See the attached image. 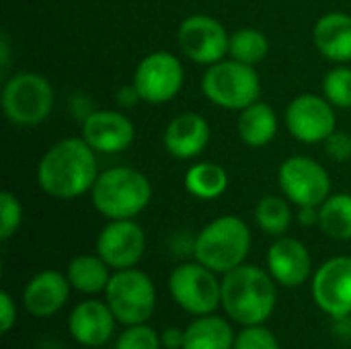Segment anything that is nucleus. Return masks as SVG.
I'll return each instance as SVG.
<instances>
[{
  "label": "nucleus",
  "mask_w": 351,
  "mask_h": 349,
  "mask_svg": "<svg viewBox=\"0 0 351 349\" xmlns=\"http://www.w3.org/2000/svg\"><path fill=\"white\" fill-rule=\"evenodd\" d=\"M251 251V230L239 216L212 220L195 239V259L216 274H228L243 265Z\"/></svg>",
  "instance_id": "4"
},
{
  "label": "nucleus",
  "mask_w": 351,
  "mask_h": 349,
  "mask_svg": "<svg viewBox=\"0 0 351 349\" xmlns=\"http://www.w3.org/2000/svg\"><path fill=\"white\" fill-rule=\"evenodd\" d=\"M317 49L331 62H351V14L329 12L323 14L313 31Z\"/></svg>",
  "instance_id": "20"
},
{
  "label": "nucleus",
  "mask_w": 351,
  "mask_h": 349,
  "mask_svg": "<svg viewBox=\"0 0 351 349\" xmlns=\"http://www.w3.org/2000/svg\"><path fill=\"white\" fill-rule=\"evenodd\" d=\"M284 195L300 206L319 208L331 193V177L325 167L308 156H292L284 160L278 173Z\"/></svg>",
  "instance_id": "9"
},
{
  "label": "nucleus",
  "mask_w": 351,
  "mask_h": 349,
  "mask_svg": "<svg viewBox=\"0 0 351 349\" xmlns=\"http://www.w3.org/2000/svg\"><path fill=\"white\" fill-rule=\"evenodd\" d=\"M267 267L280 286L296 288L311 278L313 259L304 243L292 237H280L267 251Z\"/></svg>",
  "instance_id": "16"
},
{
  "label": "nucleus",
  "mask_w": 351,
  "mask_h": 349,
  "mask_svg": "<svg viewBox=\"0 0 351 349\" xmlns=\"http://www.w3.org/2000/svg\"><path fill=\"white\" fill-rule=\"evenodd\" d=\"M234 331L230 323L222 317L204 315L197 317L185 329V346L183 349H232L234 348Z\"/></svg>",
  "instance_id": "21"
},
{
  "label": "nucleus",
  "mask_w": 351,
  "mask_h": 349,
  "mask_svg": "<svg viewBox=\"0 0 351 349\" xmlns=\"http://www.w3.org/2000/svg\"><path fill=\"white\" fill-rule=\"evenodd\" d=\"M82 138L95 152L115 154L134 142L136 128L119 111H90V115L82 121Z\"/></svg>",
  "instance_id": "15"
},
{
  "label": "nucleus",
  "mask_w": 351,
  "mask_h": 349,
  "mask_svg": "<svg viewBox=\"0 0 351 349\" xmlns=\"http://www.w3.org/2000/svg\"><path fill=\"white\" fill-rule=\"evenodd\" d=\"M2 109L16 125H37L53 109V88L41 74L21 72L4 84Z\"/></svg>",
  "instance_id": "7"
},
{
  "label": "nucleus",
  "mask_w": 351,
  "mask_h": 349,
  "mask_svg": "<svg viewBox=\"0 0 351 349\" xmlns=\"http://www.w3.org/2000/svg\"><path fill=\"white\" fill-rule=\"evenodd\" d=\"M298 222L302 226H313V224H319V208L315 206H300V212H298Z\"/></svg>",
  "instance_id": "36"
},
{
  "label": "nucleus",
  "mask_w": 351,
  "mask_h": 349,
  "mask_svg": "<svg viewBox=\"0 0 351 349\" xmlns=\"http://www.w3.org/2000/svg\"><path fill=\"white\" fill-rule=\"evenodd\" d=\"M93 206L109 220H128L144 212L152 197L148 177L132 167H115L101 173L90 189Z\"/></svg>",
  "instance_id": "3"
},
{
  "label": "nucleus",
  "mask_w": 351,
  "mask_h": 349,
  "mask_svg": "<svg viewBox=\"0 0 351 349\" xmlns=\"http://www.w3.org/2000/svg\"><path fill=\"white\" fill-rule=\"evenodd\" d=\"M23 220V208L16 195L10 191L0 193V239L8 241L21 226Z\"/></svg>",
  "instance_id": "30"
},
{
  "label": "nucleus",
  "mask_w": 351,
  "mask_h": 349,
  "mask_svg": "<svg viewBox=\"0 0 351 349\" xmlns=\"http://www.w3.org/2000/svg\"><path fill=\"white\" fill-rule=\"evenodd\" d=\"M162 140L165 148L175 158H195L210 144V123L199 113H179L169 121Z\"/></svg>",
  "instance_id": "19"
},
{
  "label": "nucleus",
  "mask_w": 351,
  "mask_h": 349,
  "mask_svg": "<svg viewBox=\"0 0 351 349\" xmlns=\"http://www.w3.org/2000/svg\"><path fill=\"white\" fill-rule=\"evenodd\" d=\"M185 187L197 200H216L228 187V173L216 163H197L185 173Z\"/></svg>",
  "instance_id": "24"
},
{
  "label": "nucleus",
  "mask_w": 351,
  "mask_h": 349,
  "mask_svg": "<svg viewBox=\"0 0 351 349\" xmlns=\"http://www.w3.org/2000/svg\"><path fill=\"white\" fill-rule=\"evenodd\" d=\"M117 101L123 107H134L138 101H142V97H140V93L136 88V84H125V86H121L117 91Z\"/></svg>",
  "instance_id": "35"
},
{
  "label": "nucleus",
  "mask_w": 351,
  "mask_h": 349,
  "mask_svg": "<svg viewBox=\"0 0 351 349\" xmlns=\"http://www.w3.org/2000/svg\"><path fill=\"white\" fill-rule=\"evenodd\" d=\"M286 125L290 134L304 144L325 142L335 132L333 105L319 95H298L286 109Z\"/></svg>",
  "instance_id": "12"
},
{
  "label": "nucleus",
  "mask_w": 351,
  "mask_h": 349,
  "mask_svg": "<svg viewBox=\"0 0 351 349\" xmlns=\"http://www.w3.org/2000/svg\"><path fill=\"white\" fill-rule=\"evenodd\" d=\"M160 333H156L146 323L130 325L117 339L115 349H160Z\"/></svg>",
  "instance_id": "29"
},
{
  "label": "nucleus",
  "mask_w": 351,
  "mask_h": 349,
  "mask_svg": "<svg viewBox=\"0 0 351 349\" xmlns=\"http://www.w3.org/2000/svg\"><path fill=\"white\" fill-rule=\"evenodd\" d=\"M255 220L263 232L271 237H284V232L290 228L292 212L288 202L280 195H265L255 208Z\"/></svg>",
  "instance_id": "27"
},
{
  "label": "nucleus",
  "mask_w": 351,
  "mask_h": 349,
  "mask_svg": "<svg viewBox=\"0 0 351 349\" xmlns=\"http://www.w3.org/2000/svg\"><path fill=\"white\" fill-rule=\"evenodd\" d=\"M325 150L327 154L337 160V163H343V160H350L351 158V136L346 132H333L327 140H325Z\"/></svg>",
  "instance_id": "32"
},
{
  "label": "nucleus",
  "mask_w": 351,
  "mask_h": 349,
  "mask_svg": "<svg viewBox=\"0 0 351 349\" xmlns=\"http://www.w3.org/2000/svg\"><path fill=\"white\" fill-rule=\"evenodd\" d=\"M313 298L325 315L333 319L350 317L351 257H333L315 272Z\"/></svg>",
  "instance_id": "13"
},
{
  "label": "nucleus",
  "mask_w": 351,
  "mask_h": 349,
  "mask_svg": "<svg viewBox=\"0 0 351 349\" xmlns=\"http://www.w3.org/2000/svg\"><path fill=\"white\" fill-rule=\"evenodd\" d=\"M105 302L113 311L117 323L125 327L140 325L154 315L156 288L144 272L136 267L119 269L107 284Z\"/></svg>",
  "instance_id": "6"
},
{
  "label": "nucleus",
  "mask_w": 351,
  "mask_h": 349,
  "mask_svg": "<svg viewBox=\"0 0 351 349\" xmlns=\"http://www.w3.org/2000/svg\"><path fill=\"white\" fill-rule=\"evenodd\" d=\"M169 290L173 300L189 315H212L222 306V282L216 272L197 263H183L173 269L169 278Z\"/></svg>",
  "instance_id": "8"
},
{
  "label": "nucleus",
  "mask_w": 351,
  "mask_h": 349,
  "mask_svg": "<svg viewBox=\"0 0 351 349\" xmlns=\"http://www.w3.org/2000/svg\"><path fill=\"white\" fill-rule=\"evenodd\" d=\"M70 286L78 290L80 294H99L107 290V284L111 280L109 265L99 255H78L68 263L66 272Z\"/></svg>",
  "instance_id": "23"
},
{
  "label": "nucleus",
  "mask_w": 351,
  "mask_h": 349,
  "mask_svg": "<svg viewBox=\"0 0 351 349\" xmlns=\"http://www.w3.org/2000/svg\"><path fill=\"white\" fill-rule=\"evenodd\" d=\"M160 344L165 349H183L185 346V331L179 327H167L160 333Z\"/></svg>",
  "instance_id": "34"
},
{
  "label": "nucleus",
  "mask_w": 351,
  "mask_h": 349,
  "mask_svg": "<svg viewBox=\"0 0 351 349\" xmlns=\"http://www.w3.org/2000/svg\"><path fill=\"white\" fill-rule=\"evenodd\" d=\"M276 134H278V115L267 103L257 101L241 111L239 136L247 146L251 148L267 146L276 138Z\"/></svg>",
  "instance_id": "22"
},
{
  "label": "nucleus",
  "mask_w": 351,
  "mask_h": 349,
  "mask_svg": "<svg viewBox=\"0 0 351 349\" xmlns=\"http://www.w3.org/2000/svg\"><path fill=\"white\" fill-rule=\"evenodd\" d=\"M228 53L232 60L255 66L263 62L269 53V41L259 29H239L230 35V45Z\"/></svg>",
  "instance_id": "26"
},
{
  "label": "nucleus",
  "mask_w": 351,
  "mask_h": 349,
  "mask_svg": "<svg viewBox=\"0 0 351 349\" xmlns=\"http://www.w3.org/2000/svg\"><path fill=\"white\" fill-rule=\"evenodd\" d=\"M115 321L117 319L107 302L84 300L70 313L68 329L76 344L84 348H101L113 337Z\"/></svg>",
  "instance_id": "18"
},
{
  "label": "nucleus",
  "mask_w": 351,
  "mask_h": 349,
  "mask_svg": "<svg viewBox=\"0 0 351 349\" xmlns=\"http://www.w3.org/2000/svg\"><path fill=\"white\" fill-rule=\"evenodd\" d=\"M99 177L95 150L84 138H66L39 160L37 183L56 200H74L90 191Z\"/></svg>",
  "instance_id": "1"
},
{
  "label": "nucleus",
  "mask_w": 351,
  "mask_h": 349,
  "mask_svg": "<svg viewBox=\"0 0 351 349\" xmlns=\"http://www.w3.org/2000/svg\"><path fill=\"white\" fill-rule=\"evenodd\" d=\"M271 274L257 265H239L224 274L222 309L239 325H263L276 309L278 290Z\"/></svg>",
  "instance_id": "2"
},
{
  "label": "nucleus",
  "mask_w": 351,
  "mask_h": 349,
  "mask_svg": "<svg viewBox=\"0 0 351 349\" xmlns=\"http://www.w3.org/2000/svg\"><path fill=\"white\" fill-rule=\"evenodd\" d=\"M16 323V306L8 292L0 294V331L6 335Z\"/></svg>",
  "instance_id": "33"
},
{
  "label": "nucleus",
  "mask_w": 351,
  "mask_h": 349,
  "mask_svg": "<svg viewBox=\"0 0 351 349\" xmlns=\"http://www.w3.org/2000/svg\"><path fill=\"white\" fill-rule=\"evenodd\" d=\"M323 93L331 105L351 109V68L337 66L329 70L323 78Z\"/></svg>",
  "instance_id": "28"
},
{
  "label": "nucleus",
  "mask_w": 351,
  "mask_h": 349,
  "mask_svg": "<svg viewBox=\"0 0 351 349\" xmlns=\"http://www.w3.org/2000/svg\"><path fill=\"white\" fill-rule=\"evenodd\" d=\"M181 51L195 64L212 66L228 53L230 35L224 25L210 14L187 16L177 31Z\"/></svg>",
  "instance_id": "11"
},
{
  "label": "nucleus",
  "mask_w": 351,
  "mask_h": 349,
  "mask_svg": "<svg viewBox=\"0 0 351 349\" xmlns=\"http://www.w3.org/2000/svg\"><path fill=\"white\" fill-rule=\"evenodd\" d=\"M321 230L337 241H351V195L337 193L329 195L319 206Z\"/></svg>",
  "instance_id": "25"
},
{
  "label": "nucleus",
  "mask_w": 351,
  "mask_h": 349,
  "mask_svg": "<svg viewBox=\"0 0 351 349\" xmlns=\"http://www.w3.org/2000/svg\"><path fill=\"white\" fill-rule=\"evenodd\" d=\"M202 91L214 105L243 111L259 101L261 80L253 66L230 58L220 60L206 70L202 78Z\"/></svg>",
  "instance_id": "5"
},
{
  "label": "nucleus",
  "mask_w": 351,
  "mask_h": 349,
  "mask_svg": "<svg viewBox=\"0 0 351 349\" xmlns=\"http://www.w3.org/2000/svg\"><path fill=\"white\" fill-rule=\"evenodd\" d=\"M8 35L6 33H2V37H0V66H2V70H6L8 68Z\"/></svg>",
  "instance_id": "37"
},
{
  "label": "nucleus",
  "mask_w": 351,
  "mask_h": 349,
  "mask_svg": "<svg viewBox=\"0 0 351 349\" xmlns=\"http://www.w3.org/2000/svg\"><path fill=\"white\" fill-rule=\"evenodd\" d=\"M183 78L185 72L177 56L169 51H152L138 64L134 84L142 101L150 105H160L179 95Z\"/></svg>",
  "instance_id": "10"
},
{
  "label": "nucleus",
  "mask_w": 351,
  "mask_h": 349,
  "mask_svg": "<svg viewBox=\"0 0 351 349\" xmlns=\"http://www.w3.org/2000/svg\"><path fill=\"white\" fill-rule=\"evenodd\" d=\"M232 349H280V344L267 327L251 325L237 335Z\"/></svg>",
  "instance_id": "31"
},
{
  "label": "nucleus",
  "mask_w": 351,
  "mask_h": 349,
  "mask_svg": "<svg viewBox=\"0 0 351 349\" xmlns=\"http://www.w3.org/2000/svg\"><path fill=\"white\" fill-rule=\"evenodd\" d=\"M146 249V234L132 218L111 220L97 237V255L115 272L136 267Z\"/></svg>",
  "instance_id": "14"
},
{
  "label": "nucleus",
  "mask_w": 351,
  "mask_h": 349,
  "mask_svg": "<svg viewBox=\"0 0 351 349\" xmlns=\"http://www.w3.org/2000/svg\"><path fill=\"white\" fill-rule=\"evenodd\" d=\"M70 288L72 286L68 276L56 269L39 272L27 282L23 290V306L33 317H53L66 306L70 298Z\"/></svg>",
  "instance_id": "17"
}]
</instances>
